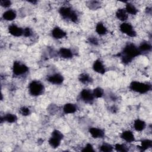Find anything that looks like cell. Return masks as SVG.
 <instances>
[{
  "mask_svg": "<svg viewBox=\"0 0 152 152\" xmlns=\"http://www.w3.org/2000/svg\"><path fill=\"white\" fill-rule=\"evenodd\" d=\"M140 53L141 52L138 48L134 44L129 43L125 46L123 50L122 56V62L124 64H128L134 57L138 56Z\"/></svg>",
  "mask_w": 152,
  "mask_h": 152,
  "instance_id": "obj_1",
  "label": "cell"
},
{
  "mask_svg": "<svg viewBox=\"0 0 152 152\" xmlns=\"http://www.w3.org/2000/svg\"><path fill=\"white\" fill-rule=\"evenodd\" d=\"M28 89L30 93L32 96H39L40 95L43 90H44V87L43 85L38 81H31L29 86H28Z\"/></svg>",
  "mask_w": 152,
  "mask_h": 152,
  "instance_id": "obj_2",
  "label": "cell"
},
{
  "mask_svg": "<svg viewBox=\"0 0 152 152\" xmlns=\"http://www.w3.org/2000/svg\"><path fill=\"white\" fill-rule=\"evenodd\" d=\"M130 88L140 93H145L151 89V86L148 84L142 83L138 81H133L130 84Z\"/></svg>",
  "mask_w": 152,
  "mask_h": 152,
  "instance_id": "obj_3",
  "label": "cell"
},
{
  "mask_svg": "<svg viewBox=\"0 0 152 152\" xmlns=\"http://www.w3.org/2000/svg\"><path fill=\"white\" fill-rule=\"evenodd\" d=\"M60 14L65 18H69L72 21L75 22L78 20L77 14L68 7H62L59 10Z\"/></svg>",
  "mask_w": 152,
  "mask_h": 152,
  "instance_id": "obj_4",
  "label": "cell"
},
{
  "mask_svg": "<svg viewBox=\"0 0 152 152\" xmlns=\"http://www.w3.org/2000/svg\"><path fill=\"white\" fill-rule=\"evenodd\" d=\"M28 67L22 63L18 61H15L14 62L12 71L15 75H23L26 73L28 71Z\"/></svg>",
  "mask_w": 152,
  "mask_h": 152,
  "instance_id": "obj_5",
  "label": "cell"
},
{
  "mask_svg": "<svg viewBox=\"0 0 152 152\" xmlns=\"http://www.w3.org/2000/svg\"><path fill=\"white\" fill-rule=\"evenodd\" d=\"M121 31L130 37H135L136 36V32L134 30L131 24L128 23H124L120 26Z\"/></svg>",
  "mask_w": 152,
  "mask_h": 152,
  "instance_id": "obj_6",
  "label": "cell"
},
{
  "mask_svg": "<svg viewBox=\"0 0 152 152\" xmlns=\"http://www.w3.org/2000/svg\"><path fill=\"white\" fill-rule=\"evenodd\" d=\"M80 96L81 99L87 103H91L94 99V95L93 93L87 89H84L81 91Z\"/></svg>",
  "mask_w": 152,
  "mask_h": 152,
  "instance_id": "obj_7",
  "label": "cell"
},
{
  "mask_svg": "<svg viewBox=\"0 0 152 152\" xmlns=\"http://www.w3.org/2000/svg\"><path fill=\"white\" fill-rule=\"evenodd\" d=\"M47 80L53 84H60L64 81L63 77L59 74H55L47 77Z\"/></svg>",
  "mask_w": 152,
  "mask_h": 152,
  "instance_id": "obj_8",
  "label": "cell"
},
{
  "mask_svg": "<svg viewBox=\"0 0 152 152\" xmlns=\"http://www.w3.org/2000/svg\"><path fill=\"white\" fill-rule=\"evenodd\" d=\"M9 33L14 36H20L23 34V30L15 25H11L8 28Z\"/></svg>",
  "mask_w": 152,
  "mask_h": 152,
  "instance_id": "obj_9",
  "label": "cell"
},
{
  "mask_svg": "<svg viewBox=\"0 0 152 152\" xmlns=\"http://www.w3.org/2000/svg\"><path fill=\"white\" fill-rule=\"evenodd\" d=\"M93 68L94 71L101 74H103L105 72V68L100 60H96L93 65Z\"/></svg>",
  "mask_w": 152,
  "mask_h": 152,
  "instance_id": "obj_10",
  "label": "cell"
},
{
  "mask_svg": "<svg viewBox=\"0 0 152 152\" xmlns=\"http://www.w3.org/2000/svg\"><path fill=\"white\" fill-rule=\"evenodd\" d=\"M89 132L91 135L94 138H102L104 135L103 131L97 128H91L89 129Z\"/></svg>",
  "mask_w": 152,
  "mask_h": 152,
  "instance_id": "obj_11",
  "label": "cell"
},
{
  "mask_svg": "<svg viewBox=\"0 0 152 152\" xmlns=\"http://www.w3.org/2000/svg\"><path fill=\"white\" fill-rule=\"evenodd\" d=\"M52 36L55 39H62L66 36V33L59 27H55L53 28L52 32Z\"/></svg>",
  "mask_w": 152,
  "mask_h": 152,
  "instance_id": "obj_12",
  "label": "cell"
},
{
  "mask_svg": "<svg viewBox=\"0 0 152 152\" xmlns=\"http://www.w3.org/2000/svg\"><path fill=\"white\" fill-rule=\"evenodd\" d=\"M121 137L127 142H131L134 141V136L132 132L130 131H125L123 132L121 135Z\"/></svg>",
  "mask_w": 152,
  "mask_h": 152,
  "instance_id": "obj_13",
  "label": "cell"
},
{
  "mask_svg": "<svg viewBox=\"0 0 152 152\" xmlns=\"http://www.w3.org/2000/svg\"><path fill=\"white\" fill-rule=\"evenodd\" d=\"M16 12L12 10H8L3 14V18L7 21H12L16 17Z\"/></svg>",
  "mask_w": 152,
  "mask_h": 152,
  "instance_id": "obj_14",
  "label": "cell"
},
{
  "mask_svg": "<svg viewBox=\"0 0 152 152\" xmlns=\"http://www.w3.org/2000/svg\"><path fill=\"white\" fill-rule=\"evenodd\" d=\"M59 53L60 56L63 58H71L72 57V51L68 48H61L59 50Z\"/></svg>",
  "mask_w": 152,
  "mask_h": 152,
  "instance_id": "obj_15",
  "label": "cell"
},
{
  "mask_svg": "<svg viewBox=\"0 0 152 152\" xmlns=\"http://www.w3.org/2000/svg\"><path fill=\"white\" fill-rule=\"evenodd\" d=\"M64 112L65 113H74L77 110V107L75 104L72 103H67L65 104L63 108Z\"/></svg>",
  "mask_w": 152,
  "mask_h": 152,
  "instance_id": "obj_16",
  "label": "cell"
},
{
  "mask_svg": "<svg viewBox=\"0 0 152 152\" xmlns=\"http://www.w3.org/2000/svg\"><path fill=\"white\" fill-rule=\"evenodd\" d=\"M116 17L121 21H125L128 18V14L125 10L119 9L116 13Z\"/></svg>",
  "mask_w": 152,
  "mask_h": 152,
  "instance_id": "obj_17",
  "label": "cell"
},
{
  "mask_svg": "<svg viewBox=\"0 0 152 152\" xmlns=\"http://www.w3.org/2000/svg\"><path fill=\"white\" fill-rule=\"evenodd\" d=\"M134 126L135 130L138 131H141L145 128V123L141 119H137L134 122Z\"/></svg>",
  "mask_w": 152,
  "mask_h": 152,
  "instance_id": "obj_18",
  "label": "cell"
},
{
  "mask_svg": "<svg viewBox=\"0 0 152 152\" xmlns=\"http://www.w3.org/2000/svg\"><path fill=\"white\" fill-rule=\"evenodd\" d=\"M96 32L100 34V35H103L106 33L107 32V28L104 27V26L101 23H99L97 24L96 27Z\"/></svg>",
  "mask_w": 152,
  "mask_h": 152,
  "instance_id": "obj_19",
  "label": "cell"
},
{
  "mask_svg": "<svg viewBox=\"0 0 152 152\" xmlns=\"http://www.w3.org/2000/svg\"><path fill=\"white\" fill-rule=\"evenodd\" d=\"M61 141V140L52 136L50 137V138L49 139V143L50 145L52 147H53V148H57L59 145Z\"/></svg>",
  "mask_w": 152,
  "mask_h": 152,
  "instance_id": "obj_20",
  "label": "cell"
},
{
  "mask_svg": "<svg viewBox=\"0 0 152 152\" xmlns=\"http://www.w3.org/2000/svg\"><path fill=\"white\" fill-rule=\"evenodd\" d=\"M79 80L83 84H87L91 81V78L87 74L83 73L79 76Z\"/></svg>",
  "mask_w": 152,
  "mask_h": 152,
  "instance_id": "obj_21",
  "label": "cell"
},
{
  "mask_svg": "<svg viewBox=\"0 0 152 152\" xmlns=\"http://www.w3.org/2000/svg\"><path fill=\"white\" fill-rule=\"evenodd\" d=\"M3 119L4 121L9 123H13L17 121V117L15 115H13L11 113H8L4 116Z\"/></svg>",
  "mask_w": 152,
  "mask_h": 152,
  "instance_id": "obj_22",
  "label": "cell"
},
{
  "mask_svg": "<svg viewBox=\"0 0 152 152\" xmlns=\"http://www.w3.org/2000/svg\"><path fill=\"white\" fill-rule=\"evenodd\" d=\"M126 12H128L131 14L132 15H135L137 14V8L135 7V6L130 3H128L126 5Z\"/></svg>",
  "mask_w": 152,
  "mask_h": 152,
  "instance_id": "obj_23",
  "label": "cell"
},
{
  "mask_svg": "<svg viewBox=\"0 0 152 152\" xmlns=\"http://www.w3.org/2000/svg\"><path fill=\"white\" fill-rule=\"evenodd\" d=\"M152 141L150 140H144L141 141V148L142 150H145L147 148L151 147Z\"/></svg>",
  "mask_w": 152,
  "mask_h": 152,
  "instance_id": "obj_24",
  "label": "cell"
},
{
  "mask_svg": "<svg viewBox=\"0 0 152 152\" xmlns=\"http://www.w3.org/2000/svg\"><path fill=\"white\" fill-rule=\"evenodd\" d=\"M151 48V45L148 43H142L138 48V49L140 52H147L149 51Z\"/></svg>",
  "mask_w": 152,
  "mask_h": 152,
  "instance_id": "obj_25",
  "label": "cell"
},
{
  "mask_svg": "<svg viewBox=\"0 0 152 152\" xmlns=\"http://www.w3.org/2000/svg\"><path fill=\"white\" fill-rule=\"evenodd\" d=\"M93 94L94 95V97H97V98L101 97L103 94V90L100 87H97L93 90Z\"/></svg>",
  "mask_w": 152,
  "mask_h": 152,
  "instance_id": "obj_26",
  "label": "cell"
},
{
  "mask_svg": "<svg viewBox=\"0 0 152 152\" xmlns=\"http://www.w3.org/2000/svg\"><path fill=\"white\" fill-rule=\"evenodd\" d=\"M100 151L103 152H109L113 150V147L109 144H103L100 148Z\"/></svg>",
  "mask_w": 152,
  "mask_h": 152,
  "instance_id": "obj_27",
  "label": "cell"
},
{
  "mask_svg": "<svg viewBox=\"0 0 152 152\" xmlns=\"http://www.w3.org/2000/svg\"><path fill=\"white\" fill-rule=\"evenodd\" d=\"M115 150L118 151H122V152H125L128 151L127 148L125 147V145L120 144H116L115 146Z\"/></svg>",
  "mask_w": 152,
  "mask_h": 152,
  "instance_id": "obj_28",
  "label": "cell"
},
{
  "mask_svg": "<svg viewBox=\"0 0 152 152\" xmlns=\"http://www.w3.org/2000/svg\"><path fill=\"white\" fill-rule=\"evenodd\" d=\"M52 137H56L61 140H62L63 139V137H64V135L63 134L58 130H54L52 133Z\"/></svg>",
  "mask_w": 152,
  "mask_h": 152,
  "instance_id": "obj_29",
  "label": "cell"
},
{
  "mask_svg": "<svg viewBox=\"0 0 152 152\" xmlns=\"http://www.w3.org/2000/svg\"><path fill=\"white\" fill-rule=\"evenodd\" d=\"M20 112L22 115L27 116V115H28L30 114V109L28 107L23 106V107H22L20 109Z\"/></svg>",
  "mask_w": 152,
  "mask_h": 152,
  "instance_id": "obj_30",
  "label": "cell"
},
{
  "mask_svg": "<svg viewBox=\"0 0 152 152\" xmlns=\"http://www.w3.org/2000/svg\"><path fill=\"white\" fill-rule=\"evenodd\" d=\"M0 4L1 6L6 8V7H10L11 4V2L10 1H8V0H1L0 1Z\"/></svg>",
  "mask_w": 152,
  "mask_h": 152,
  "instance_id": "obj_31",
  "label": "cell"
},
{
  "mask_svg": "<svg viewBox=\"0 0 152 152\" xmlns=\"http://www.w3.org/2000/svg\"><path fill=\"white\" fill-rule=\"evenodd\" d=\"M83 151H94L93 146L90 144H87L86 147L82 150Z\"/></svg>",
  "mask_w": 152,
  "mask_h": 152,
  "instance_id": "obj_32",
  "label": "cell"
},
{
  "mask_svg": "<svg viewBox=\"0 0 152 152\" xmlns=\"http://www.w3.org/2000/svg\"><path fill=\"white\" fill-rule=\"evenodd\" d=\"M23 34L26 37H29L31 35V31L29 28H26L23 30Z\"/></svg>",
  "mask_w": 152,
  "mask_h": 152,
  "instance_id": "obj_33",
  "label": "cell"
},
{
  "mask_svg": "<svg viewBox=\"0 0 152 152\" xmlns=\"http://www.w3.org/2000/svg\"><path fill=\"white\" fill-rule=\"evenodd\" d=\"M89 42L93 45H97L98 43V41L96 37H91L89 39Z\"/></svg>",
  "mask_w": 152,
  "mask_h": 152,
  "instance_id": "obj_34",
  "label": "cell"
}]
</instances>
